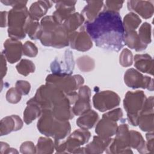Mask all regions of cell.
<instances>
[{
	"mask_svg": "<svg viewBox=\"0 0 154 154\" xmlns=\"http://www.w3.org/2000/svg\"><path fill=\"white\" fill-rule=\"evenodd\" d=\"M83 26L99 48L119 52L125 46V29L119 12L102 10L93 21H85Z\"/></svg>",
	"mask_w": 154,
	"mask_h": 154,
	"instance_id": "6da1fadb",
	"label": "cell"
},
{
	"mask_svg": "<svg viewBox=\"0 0 154 154\" xmlns=\"http://www.w3.org/2000/svg\"><path fill=\"white\" fill-rule=\"evenodd\" d=\"M41 43L45 46L63 48L69 45V34L62 24L56 22L52 16H46L40 21Z\"/></svg>",
	"mask_w": 154,
	"mask_h": 154,
	"instance_id": "7a4b0ae2",
	"label": "cell"
},
{
	"mask_svg": "<svg viewBox=\"0 0 154 154\" xmlns=\"http://www.w3.org/2000/svg\"><path fill=\"white\" fill-rule=\"evenodd\" d=\"M38 131L54 140H63L70 132L71 126L69 121L60 120L55 118L51 111H42V114L37 124Z\"/></svg>",
	"mask_w": 154,
	"mask_h": 154,
	"instance_id": "3957f363",
	"label": "cell"
},
{
	"mask_svg": "<svg viewBox=\"0 0 154 154\" xmlns=\"http://www.w3.org/2000/svg\"><path fill=\"white\" fill-rule=\"evenodd\" d=\"M32 99L40 106L42 111H51L54 108L66 103L72 105L67 94L48 83L41 85Z\"/></svg>",
	"mask_w": 154,
	"mask_h": 154,
	"instance_id": "277c9868",
	"label": "cell"
},
{
	"mask_svg": "<svg viewBox=\"0 0 154 154\" xmlns=\"http://www.w3.org/2000/svg\"><path fill=\"white\" fill-rule=\"evenodd\" d=\"M29 10L25 7H15L8 13V35L10 38L20 40L26 36L25 28L30 19Z\"/></svg>",
	"mask_w": 154,
	"mask_h": 154,
	"instance_id": "5b68a950",
	"label": "cell"
},
{
	"mask_svg": "<svg viewBox=\"0 0 154 154\" xmlns=\"http://www.w3.org/2000/svg\"><path fill=\"white\" fill-rule=\"evenodd\" d=\"M145 94L143 91H128L123 99V106L127 112V119L129 124L137 126L138 123V118L145 101Z\"/></svg>",
	"mask_w": 154,
	"mask_h": 154,
	"instance_id": "8992f818",
	"label": "cell"
},
{
	"mask_svg": "<svg viewBox=\"0 0 154 154\" xmlns=\"http://www.w3.org/2000/svg\"><path fill=\"white\" fill-rule=\"evenodd\" d=\"M90 137L91 133L87 129L81 128L76 129L69 135L64 141L54 140L56 152L58 153H73L77 149L88 143Z\"/></svg>",
	"mask_w": 154,
	"mask_h": 154,
	"instance_id": "52a82bcc",
	"label": "cell"
},
{
	"mask_svg": "<svg viewBox=\"0 0 154 154\" xmlns=\"http://www.w3.org/2000/svg\"><path fill=\"white\" fill-rule=\"evenodd\" d=\"M84 82V79L80 75H61L50 74L46 78V83L52 84L66 94L75 92Z\"/></svg>",
	"mask_w": 154,
	"mask_h": 154,
	"instance_id": "ba28073f",
	"label": "cell"
},
{
	"mask_svg": "<svg viewBox=\"0 0 154 154\" xmlns=\"http://www.w3.org/2000/svg\"><path fill=\"white\" fill-rule=\"evenodd\" d=\"M106 153H132L130 147V133L128 126L122 124L117 127L116 137L105 150Z\"/></svg>",
	"mask_w": 154,
	"mask_h": 154,
	"instance_id": "9c48e42d",
	"label": "cell"
},
{
	"mask_svg": "<svg viewBox=\"0 0 154 154\" xmlns=\"http://www.w3.org/2000/svg\"><path fill=\"white\" fill-rule=\"evenodd\" d=\"M120 98L115 92L110 90L96 93L93 97L94 107L100 112L110 110L119 105Z\"/></svg>",
	"mask_w": 154,
	"mask_h": 154,
	"instance_id": "30bf717a",
	"label": "cell"
},
{
	"mask_svg": "<svg viewBox=\"0 0 154 154\" xmlns=\"http://www.w3.org/2000/svg\"><path fill=\"white\" fill-rule=\"evenodd\" d=\"M125 84L133 89L142 88L150 91L153 90V79L147 76H144L137 70L131 68L124 75Z\"/></svg>",
	"mask_w": 154,
	"mask_h": 154,
	"instance_id": "8fae6325",
	"label": "cell"
},
{
	"mask_svg": "<svg viewBox=\"0 0 154 154\" xmlns=\"http://www.w3.org/2000/svg\"><path fill=\"white\" fill-rule=\"evenodd\" d=\"M75 66L73 54L69 49L57 58L51 64V70L52 73L61 75H71Z\"/></svg>",
	"mask_w": 154,
	"mask_h": 154,
	"instance_id": "7c38bea8",
	"label": "cell"
},
{
	"mask_svg": "<svg viewBox=\"0 0 154 154\" xmlns=\"http://www.w3.org/2000/svg\"><path fill=\"white\" fill-rule=\"evenodd\" d=\"M69 45L71 48L81 52L87 51L91 48L92 40L83 26L78 31L69 34Z\"/></svg>",
	"mask_w": 154,
	"mask_h": 154,
	"instance_id": "4fadbf2b",
	"label": "cell"
},
{
	"mask_svg": "<svg viewBox=\"0 0 154 154\" xmlns=\"http://www.w3.org/2000/svg\"><path fill=\"white\" fill-rule=\"evenodd\" d=\"M91 90L87 85H82L79 88L78 98L72 107L75 116H81L91 109Z\"/></svg>",
	"mask_w": 154,
	"mask_h": 154,
	"instance_id": "5bb4252c",
	"label": "cell"
},
{
	"mask_svg": "<svg viewBox=\"0 0 154 154\" xmlns=\"http://www.w3.org/2000/svg\"><path fill=\"white\" fill-rule=\"evenodd\" d=\"M2 53L8 63L13 64L21 58L23 55V45L19 40L10 38L4 42Z\"/></svg>",
	"mask_w": 154,
	"mask_h": 154,
	"instance_id": "9a60e30c",
	"label": "cell"
},
{
	"mask_svg": "<svg viewBox=\"0 0 154 154\" xmlns=\"http://www.w3.org/2000/svg\"><path fill=\"white\" fill-rule=\"evenodd\" d=\"M53 2L55 3L56 10L53 13L52 17L60 24L75 11L76 1H58Z\"/></svg>",
	"mask_w": 154,
	"mask_h": 154,
	"instance_id": "2e32d148",
	"label": "cell"
},
{
	"mask_svg": "<svg viewBox=\"0 0 154 154\" xmlns=\"http://www.w3.org/2000/svg\"><path fill=\"white\" fill-rule=\"evenodd\" d=\"M127 7L129 11L137 13L145 19L150 18L153 14V1L131 0L127 2Z\"/></svg>",
	"mask_w": 154,
	"mask_h": 154,
	"instance_id": "e0dca14e",
	"label": "cell"
},
{
	"mask_svg": "<svg viewBox=\"0 0 154 154\" xmlns=\"http://www.w3.org/2000/svg\"><path fill=\"white\" fill-rule=\"evenodd\" d=\"M23 126L21 118L17 115L7 116L0 122V135H6L13 131H17Z\"/></svg>",
	"mask_w": 154,
	"mask_h": 154,
	"instance_id": "ac0fdd59",
	"label": "cell"
},
{
	"mask_svg": "<svg viewBox=\"0 0 154 154\" xmlns=\"http://www.w3.org/2000/svg\"><path fill=\"white\" fill-rule=\"evenodd\" d=\"M117 127V122L102 117L96 124L95 132L102 138H111L116 134Z\"/></svg>",
	"mask_w": 154,
	"mask_h": 154,
	"instance_id": "d6986e66",
	"label": "cell"
},
{
	"mask_svg": "<svg viewBox=\"0 0 154 154\" xmlns=\"http://www.w3.org/2000/svg\"><path fill=\"white\" fill-rule=\"evenodd\" d=\"M112 138H102L99 135L94 136L93 141L84 147L85 153H102L108 147Z\"/></svg>",
	"mask_w": 154,
	"mask_h": 154,
	"instance_id": "ffe728a7",
	"label": "cell"
},
{
	"mask_svg": "<svg viewBox=\"0 0 154 154\" xmlns=\"http://www.w3.org/2000/svg\"><path fill=\"white\" fill-rule=\"evenodd\" d=\"M53 1H38L31 4L29 9V16L32 20L38 21L47 13L49 8L52 6Z\"/></svg>",
	"mask_w": 154,
	"mask_h": 154,
	"instance_id": "44dd1931",
	"label": "cell"
},
{
	"mask_svg": "<svg viewBox=\"0 0 154 154\" xmlns=\"http://www.w3.org/2000/svg\"><path fill=\"white\" fill-rule=\"evenodd\" d=\"M134 67L141 72L151 75L153 74V61L147 54H136L134 57Z\"/></svg>",
	"mask_w": 154,
	"mask_h": 154,
	"instance_id": "7402d4cb",
	"label": "cell"
},
{
	"mask_svg": "<svg viewBox=\"0 0 154 154\" xmlns=\"http://www.w3.org/2000/svg\"><path fill=\"white\" fill-rule=\"evenodd\" d=\"M124 43L128 47L135 49L137 52L143 51L147 47V45L141 41L138 33L135 30L125 31Z\"/></svg>",
	"mask_w": 154,
	"mask_h": 154,
	"instance_id": "603a6c76",
	"label": "cell"
},
{
	"mask_svg": "<svg viewBox=\"0 0 154 154\" xmlns=\"http://www.w3.org/2000/svg\"><path fill=\"white\" fill-rule=\"evenodd\" d=\"M26 105L27 106L23 112V120L26 124L29 125L33 120L41 116L42 109L32 98L26 102Z\"/></svg>",
	"mask_w": 154,
	"mask_h": 154,
	"instance_id": "cb8c5ba5",
	"label": "cell"
},
{
	"mask_svg": "<svg viewBox=\"0 0 154 154\" xmlns=\"http://www.w3.org/2000/svg\"><path fill=\"white\" fill-rule=\"evenodd\" d=\"M87 5L81 11V14L87 19V21H93L101 12L103 7L102 1H87Z\"/></svg>",
	"mask_w": 154,
	"mask_h": 154,
	"instance_id": "d4e9b609",
	"label": "cell"
},
{
	"mask_svg": "<svg viewBox=\"0 0 154 154\" xmlns=\"http://www.w3.org/2000/svg\"><path fill=\"white\" fill-rule=\"evenodd\" d=\"M84 21L85 17L81 13L75 12L62 23V25L70 34L80 28L84 24Z\"/></svg>",
	"mask_w": 154,
	"mask_h": 154,
	"instance_id": "484cf974",
	"label": "cell"
},
{
	"mask_svg": "<svg viewBox=\"0 0 154 154\" xmlns=\"http://www.w3.org/2000/svg\"><path fill=\"white\" fill-rule=\"evenodd\" d=\"M98 119V114L96 111L90 109L86 113L81 115L76 120V125L81 129L88 130L95 125Z\"/></svg>",
	"mask_w": 154,
	"mask_h": 154,
	"instance_id": "4316f807",
	"label": "cell"
},
{
	"mask_svg": "<svg viewBox=\"0 0 154 154\" xmlns=\"http://www.w3.org/2000/svg\"><path fill=\"white\" fill-rule=\"evenodd\" d=\"M153 111H142L140 114L138 125L144 132H153Z\"/></svg>",
	"mask_w": 154,
	"mask_h": 154,
	"instance_id": "83f0119b",
	"label": "cell"
},
{
	"mask_svg": "<svg viewBox=\"0 0 154 154\" xmlns=\"http://www.w3.org/2000/svg\"><path fill=\"white\" fill-rule=\"evenodd\" d=\"M130 133V147L137 149L140 153H146L147 150L146 149V142L141 134L134 130L129 131Z\"/></svg>",
	"mask_w": 154,
	"mask_h": 154,
	"instance_id": "f1b7e54d",
	"label": "cell"
},
{
	"mask_svg": "<svg viewBox=\"0 0 154 154\" xmlns=\"http://www.w3.org/2000/svg\"><path fill=\"white\" fill-rule=\"evenodd\" d=\"M122 22L125 31L132 30L135 31L141 23V20L137 14L133 12H130L124 17Z\"/></svg>",
	"mask_w": 154,
	"mask_h": 154,
	"instance_id": "f546056e",
	"label": "cell"
},
{
	"mask_svg": "<svg viewBox=\"0 0 154 154\" xmlns=\"http://www.w3.org/2000/svg\"><path fill=\"white\" fill-rule=\"evenodd\" d=\"M37 153H52L55 149L54 142L48 137H40L36 146Z\"/></svg>",
	"mask_w": 154,
	"mask_h": 154,
	"instance_id": "4dcf8cb0",
	"label": "cell"
},
{
	"mask_svg": "<svg viewBox=\"0 0 154 154\" xmlns=\"http://www.w3.org/2000/svg\"><path fill=\"white\" fill-rule=\"evenodd\" d=\"M25 31L31 39H40L42 33L40 23L38 21L33 20L30 18L26 25Z\"/></svg>",
	"mask_w": 154,
	"mask_h": 154,
	"instance_id": "1f68e13d",
	"label": "cell"
},
{
	"mask_svg": "<svg viewBox=\"0 0 154 154\" xmlns=\"http://www.w3.org/2000/svg\"><path fill=\"white\" fill-rule=\"evenodd\" d=\"M76 64L78 69L83 72H89L92 71L95 67V61L88 55L79 57L76 60Z\"/></svg>",
	"mask_w": 154,
	"mask_h": 154,
	"instance_id": "d6a6232c",
	"label": "cell"
},
{
	"mask_svg": "<svg viewBox=\"0 0 154 154\" xmlns=\"http://www.w3.org/2000/svg\"><path fill=\"white\" fill-rule=\"evenodd\" d=\"M16 70L20 75L26 76L29 74L34 72L35 65L32 61L27 59H22L16 66Z\"/></svg>",
	"mask_w": 154,
	"mask_h": 154,
	"instance_id": "836d02e7",
	"label": "cell"
},
{
	"mask_svg": "<svg viewBox=\"0 0 154 154\" xmlns=\"http://www.w3.org/2000/svg\"><path fill=\"white\" fill-rule=\"evenodd\" d=\"M151 25L147 22L143 23L138 30V34L140 39L146 45H148L151 43Z\"/></svg>",
	"mask_w": 154,
	"mask_h": 154,
	"instance_id": "e575fe53",
	"label": "cell"
},
{
	"mask_svg": "<svg viewBox=\"0 0 154 154\" xmlns=\"http://www.w3.org/2000/svg\"><path fill=\"white\" fill-rule=\"evenodd\" d=\"M133 63V55L130 50L125 48L122 51L119 57L120 64L125 67H129Z\"/></svg>",
	"mask_w": 154,
	"mask_h": 154,
	"instance_id": "d590c367",
	"label": "cell"
},
{
	"mask_svg": "<svg viewBox=\"0 0 154 154\" xmlns=\"http://www.w3.org/2000/svg\"><path fill=\"white\" fill-rule=\"evenodd\" d=\"M22 98V94L15 87L10 88L6 93V100L10 103L16 104L19 102Z\"/></svg>",
	"mask_w": 154,
	"mask_h": 154,
	"instance_id": "8d00e7d4",
	"label": "cell"
},
{
	"mask_svg": "<svg viewBox=\"0 0 154 154\" xmlns=\"http://www.w3.org/2000/svg\"><path fill=\"white\" fill-rule=\"evenodd\" d=\"M38 54L37 46L31 42L26 41L23 45V55L29 57H35Z\"/></svg>",
	"mask_w": 154,
	"mask_h": 154,
	"instance_id": "74e56055",
	"label": "cell"
},
{
	"mask_svg": "<svg viewBox=\"0 0 154 154\" xmlns=\"http://www.w3.org/2000/svg\"><path fill=\"white\" fill-rule=\"evenodd\" d=\"M124 1H106L105 5L103 4V10H109L112 11L119 12L120 9L122 7Z\"/></svg>",
	"mask_w": 154,
	"mask_h": 154,
	"instance_id": "f35d334b",
	"label": "cell"
},
{
	"mask_svg": "<svg viewBox=\"0 0 154 154\" xmlns=\"http://www.w3.org/2000/svg\"><path fill=\"white\" fill-rule=\"evenodd\" d=\"M15 88L22 95H26L29 93L31 85L26 81L19 80L16 82Z\"/></svg>",
	"mask_w": 154,
	"mask_h": 154,
	"instance_id": "ab89813d",
	"label": "cell"
},
{
	"mask_svg": "<svg viewBox=\"0 0 154 154\" xmlns=\"http://www.w3.org/2000/svg\"><path fill=\"white\" fill-rule=\"evenodd\" d=\"M123 114L122 109L120 108H118L103 114L102 115V117L107 118L117 122L118 120H119L122 118Z\"/></svg>",
	"mask_w": 154,
	"mask_h": 154,
	"instance_id": "60d3db41",
	"label": "cell"
},
{
	"mask_svg": "<svg viewBox=\"0 0 154 154\" xmlns=\"http://www.w3.org/2000/svg\"><path fill=\"white\" fill-rule=\"evenodd\" d=\"M20 152L22 153H37L36 147L31 141H25L20 146Z\"/></svg>",
	"mask_w": 154,
	"mask_h": 154,
	"instance_id": "b9f144b4",
	"label": "cell"
},
{
	"mask_svg": "<svg viewBox=\"0 0 154 154\" xmlns=\"http://www.w3.org/2000/svg\"><path fill=\"white\" fill-rule=\"evenodd\" d=\"M146 137L147 139L146 149L148 152L153 153V132H149L146 135Z\"/></svg>",
	"mask_w": 154,
	"mask_h": 154,
	"instance_id": "7bdbcfd3",
	"label": "cell"
},
{
	"mask_svg": "<svg viewBox=\"0 0 154 154\" xmlns=\"http://www.w3.org/2000/svg\"><path fill=\"white\" fill-rule=\"evenodd\" d=\"M1 2L5 5H10L13 7H25L26 6L28 1H8V0H1Z\"/></svg>",
	"mask_w": 154,
	"mask_h": 154,
	"instance_id": "ee69618b",
	"label": "cell"
},
{
	"mask_svg": "<svg viewBox=\"0 0 154 154\" xmlns=\"http://www.w3.org/2000/svg\"><path fill=\"white\" fill-rule=\"evenodd\" d=\"M7 71V63H6V58L4 55L1 53V79L5 76Z\"/></svg>",
	"mask_w": 154,
	"mask_h": 154,
	"instance_id": "f6af8a7d",
	"label": "cell"
},
{
	"mask_svg": "<svg viewBox=\"0 0 154 154\" xmlns=\"http://www.w3.org/2000/svg\"><path fill=\"white\" fill-rule=\"evenodd\" d=\"M8 12H7L6 11H1L0 26L1 28H4V27L8 26Z\"/></svg>",
	"mask_w": 154,
	"mask_h": 154,
	"instance_id": "bcb514c9",
	"label": "cell"
},
{
	"mask_svg": "<svg viewBox=\"0 0 154 154\" xmlns=\"http://www.w3.org/2000/svg\"><path fill=\"white\" fill-rule=\"evenodd\" d=\"M0 150H1V154H3V153H5V152H6V150L10 147L9 145L7 143H5V142H2L1 141L0 143Z\"/></svg>",
	"mask_w": 154,
	"mask_h": 154,
	"instance_id": "7dc6e473",
	"label": "cell"
},
{
	"mask_svg": "<svg viewBox=\"0 0 154 154\" xmlns=\"http://www.w3.org/2000/svg\"><path fill=\"white\" fill-rule=\"evenodd\" d=\"M5 153H18V151L16 150L15 149L9 147V148L6 150V152H5Z\"/></svg>",
	"mask_w": 154,
	"mask_h": 154,
	"instance_id": "c3c4849f",
	"label": "cell"
}]
</instances>
